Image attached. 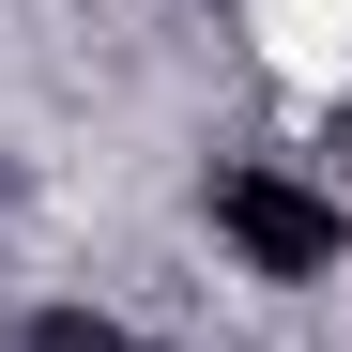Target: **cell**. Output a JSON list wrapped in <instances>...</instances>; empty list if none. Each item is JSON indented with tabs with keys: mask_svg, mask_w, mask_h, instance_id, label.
<instances>
[{
	"mask_svg": "<svg viewBox=\"0 0 352 352\" xmlns=\"http://www.w3.org/2000/svg\"><path fill=\"white\" fill-rule=\"evenodd\" d=\"M214 230H230L261 276H322V261H337V199L276 184V168H230V184H214Z\"/></svg>",
	"mask_w": 352,
	"mask_h": 352,
	"instance_id": "6da1fadb",
	"label": "cell"
}]
</instances>
